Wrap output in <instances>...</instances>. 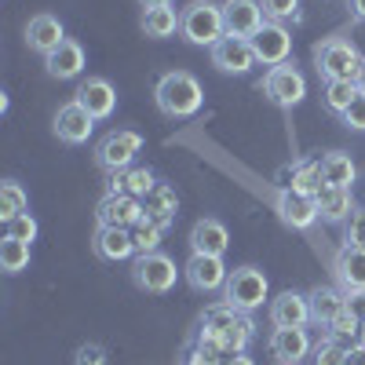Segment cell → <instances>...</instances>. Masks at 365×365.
<instances>
[{
    "instance_id": "34",
    "label": "cell",
    "mask_w": 365,
    "mask_h": 365,
    "mask_svg": "<svg viewBox=\"0 0 365 365\" xmlns=\"http://www.w3.org/2000/svg\"><path fill=\"white\" fill-rule=\"evenodd\" d=\"M161 234H165V227L161 223H154L150 216H143L135 227H132V241H135V256H146V252H158V245H161Z\"/></svg>"
},
{
    "instance_id": "16",
    "label": "cell",
    "mask_w": 365,
    "mask_h": 365,
    "mask_svg": "<svg viewBox=\"0 0 365 365\" xmlns=\"http://www.w3.org/2000/svg\"><path fill=\"white\" fill-rule=\"evenodd\" d=\"M311 322V299L299 292H282L270 299V325L274 329H303Z\"/></svg>"
},
{
    "instance_id": "1",
    "label": "cell",
    "mask_w": 365,
    "mask_h": 365,
    "mask_svg": "<svg viewBox=\"0 0 365 365\" xmlns=\"http://www.w3.org/2000/svg\"><path fill=\"white\" fill-rule=\"evenodd\" d=\"M252 340V318L245 311L230 307V303H212L201 318V329H197V347L220 354V358H230V354H241Z\"/></svg>"
},
{
    "instance_id": "21",
    "label": "cell",
    "mask_w": 365,
    "mask_h": 365,
    "mask_svg": "<svg viewBox=\"0 0 365 365\" xmlns=\"http://www.w3.org/2000/svg\"><path fill=\"white\" fill-rule=\"evenodd\" d=\"M44 70H48L51 77H58V81L81 77V70H84V48H81L77 41L66 37L51 55H44Z\"/></svg>"
},
{
    "instance_id": "25",
    "label": "cell",
    "mask_w": 365,
    "mask_h": 365,
    "mask_svg": "<svg viewBox=\"0 0 365 365\" xmlns=\"http://www.w3.org/2000/svg\"><path fill=\"white\" fill-rule=\"evenodd\" d=\"M158 187V179L150 168H120V172H110V194H128V197H146L150 190Z\"/></svg>"
},
{
    "instance_id": "47",
    "label": "cell",
    "mask_w": 365,
    "mask_h": 365,
    "mask_svg": "<svg viewBox=\"0 0 365 365\" xmlns=\"http://www.w3.org/2000/svg\"><path fill=\"white\" fill-rule=\"evenodd\" d=\"M139 4L150 11V8H172V0H139Z\"/></svg>"
},
{
    "instance_id": "42",
    "label": "cell",
    "mask_w": 365,
    "mask_h": 365,
    "mask_svg": "<svg viewBox=\"0 0 365 365\" xmlns=\"http://www.w3.org/2000/svg\"><path fill=\"white\" fill-rule=\"evenodd\" d=\"M182 365H223V358L220 354H212V351H205V347H197L194 344V351L182 358Z\"/></svg>"
},
{
    "instance_id": "8",
    "label": "cell",
    "mask_w": 365,
    "mask_h": 365,
    "mask_svg": "<svg viewBox=\"0 0 365 365\" xmlns=\"http://www.w3.org/2000/svg\"><path fill=\"white\" fill-rule=\"evenodd\" d=\"M263 96L282 106V110H292L303 103V96H307V81H303V73L292 66V63H282V66H270L267 77H263Z\"/></svg>"
},
{
    "instance_id": "50",
    "label": "cell",
    "mask_w": 365,
    "mask_h": 365,
    "mask_svg": "<svg viewBox=\"0 0 365 365\" xmlns=\"http://www.w3.org/2000/svg\"><path fill=\"white\" fill-rule=\"evenodd\" d=\"M278 365H282V361H278Z\"/></svg>"
},
{
    "instance_id": "15",
    "label": "cell",
    "mask_w": 365,
    "mask_h": 365,
    "mask_svg": "<svg viewBox=\"0 0 365 365\" xmlns=\"http://www.w3.org/2000/svg\"><path fill=\"white\" fill-rule=\"evenodd\" d=\"M91 128H96V117H91L77 99L66 103V106H58V113H55V135L63 139V143L81 146V143L91 139Z\"/></svg>"
},
{
    "instance_id": "40",
    "label": "cell",
    "mask_w": 365,
    "mask_h": 365,
    "mask_svg": "<svg viewBox=\"0 0 365 365\" xmlns=\"http://www.w3.org/2000/svg\"><path fill=\"white\" fill-rule=\"evenodd\" d=\"M73 365H110L106 347H103V344H81V347H77Z\"/></svg>"
},
{
    "instance_id": "35",
    "label": "cell",
    "mask_w": 365,
    "mask_h": 365,
    "mask_svg": "<svg viewBox=\"0 0 365 365\" xmlns=\"http://www.w3.org/2000/svg\"><path fill=\"white\" fill-rule=\"evenodd\" d=\"M354 96H358V84L354 81H325V106L332 113L344 117V110L354 103Z\"/></svg>"
},
{
    "instance_id": "9",
    "label": "cell",
    "mask_w": 365,
    "mask_h": 365,
    "mask_svg": "<svg viewBox=\"0 0 365 365\" xmlns=\"http://www.w3.org/2000/svg\"><path fill=\"white\" fill-rule=\"evenodd\" d=\"M252 51H256V63L282 66V63H289V55H292V34L282 22H263V29L252 37Z\"/></svg>"
},
{
    "instance_id": "41",
    "label": "cell",
    "mask_w": 365,
    "mask_h": 365,
    "mask_svg": "<svg viewBox=\"0 0 365 365\" xmlns=\"http://www.w3.org/2000/svg\"><path fill=\"white\" fill-rule=\"evenodd\" d=\"M344 125L354 128V132H365V96H361V91L354 96V103L344 110Z\"/></svg>"
},
{
    "instance_id": "17",
    "label": "cell",
    "mask_w": 365,
    "mask_h": 365,
    "mask_svg": "<svg viewBox=\"0 0 365 365\" xmlns=\"http://www.w3.org/2000/svg\"><path fill=\"white\" fill-rule=\"evenodd\" d=\"M267 347L282 365H299L311 354V336H307V329H274Z\"/></svg>"
},
{
    "instance_id": "6",
    "label": "cell",
    "mask_w": 365,
    "mask_h": 365,
    "mask_svg": "<svg viewBox=\"0 0 365 365\" xmlns=\"http://www.w3.org/2000/svg\"><path fill=\"white\" fill-rule=\"evenodd\" d=\"M175 278H179V270L165 252H146V256H135V263H132V282L143 292L165 296L175 289Z\"/></svg>"
},
{
    "instance_id": "12",
    "label": "cell",
    "mask_w": 365,
    "mask_h": 365,
    "mask_svg": "<svg viewBox=\"0 0 365 365\" xmlns=\"http://www.w3.org/2000/svg\"><path fill=\"white\" fill-rule=\"evenodd\" d=\"M223 22H227V37L252 41L263 29L267 15H263L259 0H227V4H223Z\"/></svg>"
},
{
    "instance_id": "29",
    "label": "cell",
    "mask_w": 365,
    "mask_h": 365,
    "mask_svg": "<svg viewBox=\"0 0 365 365\" xmlns=\"http://www.w3.org/2000/svg\"><path fill=\"white\" fill-rule=\"evenodd\" d=\"M175 29H179V15H175V8H150V11L143 15V34H146V37H154V41L172 37Z\"/></svg>"
},
{
    "instance_id": "37",
    "label": "cell",
    "mask_w": 365,
    "mask_h": 365,
    "mask_svg": "<svg viewBox=\"0 0 365 365\" xmlns=\"http://www.w3.org/2000/svg\"><path fill=\"white\" fill-rule=\"evenodd\" d=\"M4 237H15V241H34L37 237V220L29 216V212H22V216L8 220L4 223Z\"/></svg>"
},
{
    "instance_id": "20",
    "label": "cell",
    "mask_w": 365,
    "mask_h": 365,
    "mask_svg": "<svg viewBox=\"0 0 365 365\" xmlns=\"http://www.w3.org/2000/svg\"><path fill=\"white\" fill-rule=\"evenodd\" d=\"M66 41V29H63V22H58L55 15H34L26 22V44L34 48V51H41V55H51L58 44Z\"/></svg>"
},
{
    "instance_id": "22",
    "label": "cell",
    "mask_w": 365,
    "mask_h": 365,
    "mask_svg": "<svg viewBox=\"0 0 365 365\" xmlns=\"http://www.w3.org/2000/svg\"><path fill=\"white\" fill-rule=\"evenodd\" d=\"M190 249L201 256H223L230 249V234L220 220H197L190 230Z\"/></svg>"
},
{
    "instance_id": "31",
    "label": "cell",
    "mask_w": 365,
    "mask_h": 365,
    "mask_svg": "<svg viewBox=\"0 0 365 365\" xmlns=\"http://www.w3.org/2000/svg\"><path fill=\"white\" fill-rule=\"evenodd\" d=\"M29 267V241L4 237L0 241V270L4 274H22Z\"/></svg>"
},
{
    "instance_id": "36",
    "label": "cell",
    "mask_w": 365,
    "mask_h": 365,
    "mask_svg": "<svg viewBox=\"0 0 365 365\" xmlns=\"http://www.w3.org/2000/svg\"><path fill=\"white\" fill-rule=\"evenodd\" d=\"M311 365H347V347H340L336 340H322L311 354Z\"/></svg>"
},
{
    "instance_id": "44",
    "label": "cell",
    "mask_w": 365,
    "mask_h": 365,
    "mask_svg": "<svg viewBox=\"0 0 365 365\" xmlns=\"http://www.w3.org/2000/svg\"><path fill=\"white\" fill-rule=\"evenodd\" d=\"M347 365H365V344H354L347 351Z\"/></svg>"
},
{
    "instance_id": "7",
    "label": "cell",
    "mask_w": 365,
    "mask_h": 365,
    "mask_svg": "<svg viewBox=\"0 0 365 365\" xmlns=\"http://www.w3.org/2000/svg\"><path fill=\"white\" fill-rule=\"evenodd\" d=\"M139 150H143V135H139V132L117 128V132H110V135L99 139V146H96V165H99L103 172L132 168V161H135Z\"/></svg>"
},
{
    "instance_id": "49",
    "label": "cell",
    "mask_w": 365,
    "mask_h": 365,
    "mask_svg": "<svg viewBox=\"0 0 365 365\" xmlns=\"http://www.w3.org/2000/svg\"><path fill=\"white\" fill-rule=\"evenodd\" d=\"M358 340H361V344H365V322H361V336H358Z\"/></svg>"
},
{
    "instance_id": "23",
    "label": "cell",
    "mask_w": 365,
    "mask_h": 365,
    "mask_svg": "<svg viewBox=\"0 0 365 365\" xmlns=\"http://www.w3.org/2000/svg\"><path fill=\"white\" fill-rule=\"evenodd\" d=\"M336 282L344 292H361L365 289V249L344 245L336 252Z\"/></svg>"
},
{
    "instance_id": "45",
    "label": "cell",
    "mask_w": 365,
    "mask_h": 365,
    "mask_svg": "<svg viewBox=\"0 0 365 365\" xmlns=\"http://www.w3.org/2000/svg\"><path fill=\"white\" fill-rule=\"evenodd\" d=\"M354 84H358V91L365 96V55H361V66H358V73H354Z\"/></svg>"
},
{
    "instance_id": "24",
    "label": "cell",
    "mask_w": 365,
    "mask_h": 365,
    "mask_svg": "<svg viewBox=\"0 0 365 365\" xmlns=\"http://www.w3.org/2000/svg\"><path fill=\"white\" fill-rule=\"evenodd\" d=\"M318 201V216L325 223H347L351 220V212H354V201H351V187H325L314 194Z\"/></svg>"
},
{
    "instance_id": "27",
    "label": "cell",
    "mask_w": 365,
    "mask_h": 365,
    "mask_svg": "<svg viewBox=\"0 0 365 365\" xmlns=\"http://www.w3.org/2000/svg\"><path fill=\"white\" fill-rule=\"evenodd\" d=\"M143 208H146V216L154 223L168 227L175 220V212H179V197H175V190L168 187V182H158V187L143 197Z\"/></svg>"
},
{
    "instance_id": "43",
    "label": "cell",
    "mask_w": 365,
    "mask_h": 365,
    "mask_svg": "<svg viewBox=\"0 0 365 365\" xmlns=\"http://www.w3.org/2000/svg\"><path fill=\"white\" fill-rule=\"evenodd\" d=\"M347 311H351L358 322H365V289H361V292H347Z\"/></svg>"
},
{
    "instance_id": "46",
    "label": "cell",
    "mask_w": 365,
    "mask_h": 365,
    "mask_svg": "<svg viewBox=\"0 0 365 365\" xmlns=\"http://www.w3.org/2000/svg\"><path fill=\"white\" fill-rule=\"evenodd\" d=\"M223 365H252V358H245V351H241V354H230Z\"/></svg>"
},
{
    "instance_id": "2",
    "label": "cell",
    "mask_w": 365,
    "mask_h": 365,
    "mask_svg": "<svg viewBox=\"0 0 365 365\" xmlns=\"http://www.w3.org/2000/svg\"><path fill=\"white\" fill-rule=\"evenodd\" d=\"M154 103H158V110L165 117H194L201 110V103H205V91H201L194 73L168 70L158 81V88H154Z\"/></svg>"
},
{
    "instance_id": "3",
    "label": "cell",
    "mask_w": 365,
    "mask_h": 365,
    "mask_svg": "<svg viewBox=\"0 0 365 365\" xmlns=\"http://www.w3.org/2000/svg\"><path fill=\"white\" fill-rule=\"evenodd\" d=\"M179 34L190 44H220L227 37V22H223V4H208V0H194L179 11Z\"/></svg>"
},
{
    "instance_id": "38",
    "label": "cell",
    "mask_w": 365,
    "mask_h": 365,
    "mask_svg": "<svg viewBox=\"0 0 365 365\" xmlns=\"http://www.w3.org/2000/svg\"><path fill=\"white\" fill-rule=\"evenodd\" d=\"M259 4H263L267 22H285L299 15V0H259Z\"/></svg>"
},
{
    "instance_id": "48",
    "label": "cell",
    "mask_w": 365,
    "mask_h": 365,
    "mask_svg": "<svg viewBox=\"0 0 365 365\" xmlns=\"http://www.w3.org/2000/svg\"><path fill=\"white\" fill-rule=\"evenodd\" d=\"M351 11H354V19L365 22V0H351Z\"/></svg>"
},
{
    "instance_id": "33",
    "label": "cell",
    "mask_w": 365,
    "mask_h": 365,
    "mask_svg": "<svg viewBox=\"0 0 365 365\" xmlns=\"http://www.w3.org/2000/svg\"><path fill=\"white\" fill-rule=\"evenodd\" d=\"M22 212H29V197H26V190L19 187L15 179H8L4 187H0V220H15V216H22Z\"/></svg>"
},
{
    "instance_id": "5",
    "label": "cell",
    "mask_w": 365,
    "mask_h": 365,
    "mask_svg": "<svg viewBox=\"0 0 365 365\" xmlns=\"http://www.w3.org/2000/svg\"><path fill=\"white\" fill-rule=\"evenodd\" d=\"M267 296H270L267 274L256 270V267H237V270H230V278H227V285H223V299L230 303V307L245 311V314L256 311V307H263Z\"/></svg>"
},
{
    "instance_id": "13",
    "label": "cell",
    "mask_w": 365,
    "mask_h": 365,
    "mask_svg": "<svg viewBox=\"0 0 365 365\" xmlns=\"http://www.w3.org/2000/svg\"><path fill=\"white\" fill-rule=\"evenodd\" d=\"M143 216H146L143 201L139 197H128V194H106L99 201V208H96L99 227H125V230H132Z\"/></svg>"
},
{
    "instance_id": "11",
    "label": "cell",
    "mask_w": 365,
    "mask_h": 365,
    "mask_svg": "<svg viewBox=\"0 0 365 365\" xmlns=\"http://www.w3.org/2000/svg\"><path fill=\"white\" fill-rule=\"evenodd\" d=\"M212 66L220 73H249L256 66V51H252V41L245 37H223L220 44H212Z\"/></svg>"
},
{
    "instance_id": "26",
    "label": "cell",
    "mask_w": 365,
    "mask_h": 365,
    "mask_svg": "<svg viewBox=\"0 0 365 365\" xmlns=\"http://www.w3.org/2000/svg\"><path fill=\"white\" fill-rule=\"evenodd\" d=\"M307 299H311V322L318 325H329L332 318H340L347 311V292L332 289V285H318Z\"/></svg>"
},
{
    "instance_id": "28",
    "label": "cell",
    "mask_w": 365,
    "mask_h": 365,
    "mask_svg": "<svg viewBox=\"0 0 365 365\" xmlns=\"http://www.w3.org/2000/svg\"><path fill=\"white\" fill-rule=\"evenodd\" d=\"M354 161L351 154H344V150H329V154L322 158V179L329 182V187H351L354 182Z\"/></svg>"
},
{
    "instance_id": "4",
    "label": "cell",
    "mask_w": 365,
    "mask_h": 365,
    "mask_svg": "<svg viewBox=\"0 0 365 365\" xmlns=\"http://www.w3.org/2000/svg\"><path fill=\"white\" fill-rule=\"evenodd\" d=\"M314 66L325 81H354L361 66V51L347 37H329L314 48Z\"/></svg>"
},
{
    "instance_id": "18",
    "label": "cell",
    "mask_w": 365,
    "mask_h": 365,
    "mask_svg": "<svg viewBox=\"0 0 365 365\" xmlns=\"http://www.w3.org/2000/svg\"><path fill=\"white\" fill-rule=\"evenodd\" d=\"M91 249L106 263H120V259L135 256V241H132V230L125 227H99L96 237H91Z\"/></svg>"
},
{
    "instance_id": "30",
    "label": "cell",
    "mask_w": 365,
    "mask_h": 365,
    "mask_svg": "<svg viewBox=\"0 0 365 365\" xmlns=\"http://www.w3.org/2000/svg\"><path fill=\"white\" fill-rule=\"evenodd\" d=\"M289 187L314 197V194L325 187V179H322V158H318V161H299V165L292 168V182H289Z\"/></svg>"
},
{
    "instance_id": "14",
    "label": "cell",
    "mask_w": 365,
    "mask_h": 365,
    "mask_svg": "<svg viewBox=\"0 0 365 365\" xmlns=\"http://www.w3.org/2000/svg\"><path fill=\"white\" fill-rule=\"evenodd\" d=\"M278 216H282V223L292 227V230H311V227L322 220V216H318V201H314L311 194L292 190V187H285V190L278 194Z\"/></svg>"
},
{
    "instance_id": "39",
    "label": "cell",
    "mask_w": 365,
    "mask_h": 365,
    "mask_svg": "<svg viewBox=\"0 0 365 365\" xmlns=\"http://www.w3.org/2000/svg\"><path fill=\"white\" fill-rule=\"evenodd\" d=\"M344 227H347V230H344V245H358V249H365V208L351 212V220H347Z\"/></svg>"
},
{
    "instance_id": "19",
    "label": "cell",
    "mask_w": 365,
    "mask_h": 365,
    "mask_svg": "<svg viewBox=\"0 0 365 365\" xmlns=\"http://www.w3.org/2000/svg\"><path fill=\"white\" fill-rule=\"evenodd\" d=\"M77 103L96 117V120H103V117H110L113 113V106H117V91H113V84L106 81V77H88L81 88H77Z\"/></svg>"
},
{
    "instance_id": "10",
    "label": "cell",
    "mask_w": 365,
    "mask_h": 365,
    "mask_svg": "<svg viewBox=\"0 0 365 365\" xmlns=\"http://www.w3.org/2000/svg\"><path fill=\"white\" fill-rule=\"evenodd\" d=\"M182 278H187V285L194 292H220L230 278V270L223 267V256H201L194 252L190 263L182 267Z\"/></svg>"
},
{
    "instance_id": "32",
    "label": "cell",
    "mask_w": 365,
    "mask_h": 365,
    "mask_svg": "<svg viewBox=\"0 0 365 365\" xmlns=\"http://www.w3.org/2000/svg\"><path fill=\"white\" fill-rule=\"evenodd\" d=\"M325 332H329L325 340H336L340 347H347V351H351V347H354V340L361 336V322H358L351 311H344L340 318H332V322L325 325Z\"/></svg>"
}]
</instances>
